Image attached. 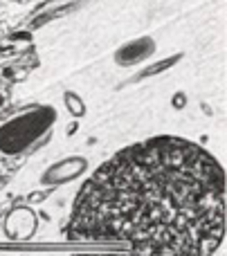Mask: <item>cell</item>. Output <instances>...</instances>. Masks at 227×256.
Listing matches in <instances>:
<instances>
[{
	"instance_id": "6da1fadb",
	"label": "cell",
	"mask_w": 227,
	"mask_h": 256,
	"mask_svg": "<svg viewBox=\"0 0 227 256\" xmlns=\"http://www.w3.org/2000/svg\"><path fill=\"white\" fill-rule=\"evenodd\" d=\"M225 168L182 137L130 144L81 184L72 240L124 243L174 256H212L225 238Z\"/></svg>"
},
{
	"instance_id": "7a4b0ae2",
	"label": "cell",
	"mask_w": 227,
	"mask_h": 256,
	"mask_svg": "<svg viewBox=\"0 0 227 256\" xmlns=\"http://www.w3.org/2000/svg\"><path fill=\"white\" fill-rule=\"evenodd\" d=\"M56 124V110L52 106L32 104L0 124V153L22 155L32 150Z\"/></svg>"
},
{
	"instance_id": "3957f363",
	"label": "cell",
	"mask_w": 227,
	"mask_h": 256,
	"mask_svg": "<svg viewBox=\"0 0 227 256\" xmlns=\"http://www.w3.org/2000/svg\"><path fill=\"white\" fill-rule=\"evenodd\" d=\"M88 160L84 155H74V158H63L58 162L50 164L48 168L43 171L40 176V184L45 186H61V184H68V182L76 180L81 178L86 171H88Z\"/></svg>"
},
{
	"instance_id": "277c9868",
	"label": "cell",
	"mask_w": 227,
	"mask_h": 256,
	"mask_svg": "<svg viewBox=\"0 0 227 256\" xmlns=\"http://www.w3.org/2000/svg\"><path fill=\"white\" fill-rule=\"evenodd\" d=\"M38 230V218L30 207H14L4 216V234L12 240H30Z\"/></svg>"
},
{
	"instance_id": "5b68a950",
	"label": "cell",
	"mask_w": 227,
	"mask_h": 256,
	"mask_svg": "<svg viewBox=\"0 0 227 256\" xmlns=\"http://www.w3.org/2000/svg\"><path fill=\"white\" fill-rule=\"evenodd\" d=\"M156 52V43H153V38H148V36H144V38H138V40H130V43H126L124 48L117 50L115 54V63L122 68H130V66H138V63L146 61L151 54Z\"/></svg>"
},
{
	"instance_id": "8992f818",
	"label": "cell",
	"mask_w": 227,
	"mask_h": 256,
	"mask_svg": "<svg viewBox=\"0 0 227 256\" xmlns=\"http://www.w3.org/2000/svg\"><path fill=\"white\" fill-rule=\"evenodd\" d=\"M63 104H66V110L70 112V117H74V120H81V117H86V112H88L81 94L72 92V90H66V92H63Z\"/></svg>"
},
{
	"instance_id": "52a82bcc",
	"label": "cell",
	"mask_w": 227,
	"mask_h": 256,
	"mask_svg": "<svg viewBox=\"0 0 227 256\" xmlns=\"http://www.w3.org/2000/svg\"><path fill=\"white\" fill-rule=\"evenodd\" d=\"M180 58H182V54H174V56L164 58V61H158V63H153V66H146L138 76H135V81H142V79H146V76L160 74V72H164V70H169V68H174L176 63L180 61Z\"/></svg>"
},
{
	"instance_id": "ba28073f",
	"label": "cell",
	"mask_w": 227,
	"mask_h": 256,
	"mask_svg": "<svg viewBox=\"0 0 227 256\" xmlns=\"http://www.w3.org/2000/svg\"><path fill=\"white\" fill-rule=\"evenodd\" d=\"M74 256H174V254L142 252V250H128V252H112V254H74Z\"/></svg>"
},
{
	"instance_id": "9c48e42d",
	"label": "cell",
	"mask_w": 227,
	"mask_h": 256,
	"mask_svg": "<svg viewBox=\"0 0 227 256\" xmlns=\"http://www.w3.org/2000/svg\"><path fill=\"white\" fill-rule=\"evenodd\" d=\"M182 104H187V97H184L182 92H178V94H176V102H174V106H176V108H182Z\"/></svg>"
}]
</instances>
